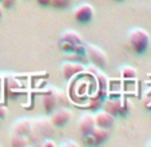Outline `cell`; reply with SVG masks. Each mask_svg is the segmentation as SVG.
<instances>
[{
	"mask_svg": "<svg viewBox=\"0 0 151 147\" xmlns=\"http://www.w3.org/2000/svg\"><path fill=\"white\" fill-rule=\"evenodd\" d=\"M11 144L15 147H26L29 144V139H28V136L12 134L11 135Z\"/></svg>",
	"mask_w": 151,
	"mask_h": 147,
	"instance_id": "16",
	"label": "cell"
},
{
	"mask_svg": "<svg viewBox=\"0 0 151 147\" xmlns=\"http://www.w3.org/2000/svg\"><path fill=\"white\" fill-rule=\"evenodd\" d=\"M83 138H84V142L87 144H102L110 138V130L102 127H95V130L90 135L83 136Z\"/></svg>",
	"mask_w": 151,
	"mask_h": 147,
	"instance_id": "11",
	"label": "cell"
},
{
	"mask_svg": "<svg viewBox=\"0 0 151 147\" xmlns=\"http://www.w3.org/2000/svg\"><path fill=\"white\" fill-rule=\"evenodd\" d=\"M3 6H1V4H0V20H1V19H3Z\"/></svg>",
	"mask_w": 151,
	"mask_h": 147,
	"instance_id": "24",
	"label": "cell"
},
{
	"mask_svg": "<svg viewBox=\"0 0 151 147\" xmlns=\"http://www.w3.org/2000/svg\"><path fill=\"white\" fill-rule=\"evenodd\" d=\"M17 1H19V0H0V4L3 6V8L9 9V8H14L17 4Z\"/></svg>",
	"mask_w": 151,
	"mask_h": 147,
	"instance_id": "18",
	"label": "cell"
},
{
	"mask_svg": "<svg viewBox=\"0 0 151 147\" xmlns=\"http://www.w3.org/2000/svg\"><path fill=\"white\" fill-rule=\"evenodd\" d=\"M60 42L67 43L68 45L74 47L76 50V52L79 54L80 50H84V42H83L82 35L75 30H66L63 31L60 35Z\"/></svg>",
	"mask_w": 151,
	"mask_h": 147,
	"instance_id": "5",
	"label": "cell"
},
{
	"mask_svg": "<svg viewBox=\"0 0 151 147\" xmlns=\"http://www.w3.org/2000/svg\"><path fill=\"white\" fill-rule=\"evenodd\" d=\"M147 146H151V141H150V142H148V143H147Z\"/></svg>",
	"mask_w": 151,
	"mask_h": 147,
	"instance_id": "25",
	"label": "cell"
},
{
	"mask_svg": "<svg viewBox=\"0 0 151 147\" xmlns=\"http://www.w3.org/2000/svg\"><path fill=\"white\" fill-rule=\"evenodd\" d=\"M86 70V66L82 62H64L60 67V72H62L63 78L67 80H70L71 78L79 75L80 72Z\"/></svg>",
	"mask_w": 151,
	"mask_h": 147,
	"instance_id": "6",
	"label": "cell"
},
{
	"mask_svg": "<svg viewBox=\"0 0 151 147\" xmlns=\"http://www.w3.org/2000/svg\"><path fill=\"white\" fill-rule=\"evenodd\" d=\"M42 146L44 147H56V143H55L54 141H51L50 138H44L42 142Z\"/></svg>",
	"mask_w": 151,
	"mask_h": 147,
	"instance_id": "20",
	"label": "cell"
},
{
	"mask_svg": "<svg viewBox=\"0 0 151 147\" xmlns=\"http://www.w3.org/2000/svg\"><path fill=\"white\" fill-rule=\"evenodd\" d=\"M128 44L137 54H145L150 45V34L142 27H134L127 35Z\"/></svg>",
	"mask_w": 151,
	"mask_h": 147,
	"instance_id": "1",
	"label": "cell"
},
{
	"mask_svg": "<svg viewBox=\"0 0 151 147\" xmlns=\"http://www.w3.org/2000/svg\"><path fill=\"white\" fill-rule=\"evenodd\" d=\"M36 3L42 7H48L51 6V0H36Z\"/></svg>",
	"mask_w": 151,
	"mask_h": 147,
	"instance_id": "22",
	"label": "cell"
},
{
	"mask_svg": "<svg viewBox=\"0 0 151 147\" xmlns=\"http://www.w3.org/2000/svg\"><path fill=\"white\" fill-rule=\"evenodd\" d=\"M72 118V111L66 107H60L58 110L52 111L51 115V123L55 127H64V126L71 120Z\"/></svg>",
	"mask_w": 151,
	"mask_h": 147,
	"instance_id": "7",
	"label": "cell"
},
{
	"mask_svg": "<svg viewBox=\"0 0 151 147\" xmlns=\"http://www.w3.org/2000/svg\"><path fill=\"white\" fill-rule=\"evenodd\" d=\"M114 1H123V0H114Z\"/></svg>",
	"mask_w": 151,
	"mask_h": 147,
	"instance_id": "26",
	"label": "cell"
},
{
	"mask_svg": "<svg viewBox=\"0 0 151 147\" xmlns=\"http://www.w3.org/2000/svg\"><path fill=\"white\" fill-rule=\"evenodd\" d=\"M94 118H95V125H96V127H102V128L110 130L115 123V116L106 110L96 111V112L94 114Z\"/></svg>",
	"mask_w": 151,
	"mask_h": 147,
	"instance_id": "12",
	"label": "cell"
},
{
	"mask_svg": "<svg viewBox=\"0 0 151 147\" xmlns=\"http://www.w3.org/2000/svg\"><path fill=\"white\" fill-rule=\"evenodd\" d=\"M96 125H95V118H94V114H88L86 112L83 114L82 116L79 118L78 120V128H79L80 134L83 136H87L95 130Z\"/></svg>",
	"mask_w": 151,
	"mask_h": 147,
	"instance_id": "8",
	"label": "cell"
},
{
	"mask_svg": "<svg viewBox=\"0 0 151 147\" xmlns=\"http://www.w3.org/2000/svg\"><path fill=\"white\" fill-rule=\"evenodd\" d=\"M119 74L123 79H135L138 76V72L131 66H123L119 68Z\"/></svg>",
	"mask_w": 151,
	"mask_h": 147,
	"instance_id": "15",
	"label": "cell"
},
{
	"mask_svg": "<svg viewBox=\"0 0 151 147\" xmlns=\"http://www.w3.org/2000/svg\"><path fill=\"white\" fill-rule=\"evenodd\" d=\"M95 16V8L90 3H80L74 8V19L78 23L87 24Z\"/></svg>",
	"mask_w": 151,
	"mask_h": 147,
	"instance_id": "4",
	"label": "cell"
},
{
	"mask_svg": "<svg viewBox=\"0 0 151 147\" xmlns=\"http://www.w3.org/2000/svg\"><path fill=\"white\" fill-rule=\"evenodd\" d=\"M128 103L127 102H122L120 99H116V98H110V99H106L104 103H103V107H104L106 111H109L112 115H120V114H126Z\"/></svg>",
	"mask_w": 151,
	"mask_h": 147,
	"instance_id": "9",
	"label": "cell"
},
{
	"mask_svg": "<svg viewBox=\"0 0 151 147\" xmlns=\"http://www.w3.org/2000/svg\"><path fill=\"white\" fill-rule=\"evenodd\" d=\"M55 131V126L51 123V120L44 118L36 119L32 122V133L37 138H50Z\"/></svg>",
	"mask_w": 151,
	"mask_h": 147,
	"instance_id": "3",
	"label": "cell"
},
{
	"mask_svg": "<svg viewBox=\"0 0 151 147\" xmlns=\"http://www.w3.org/2000/svg\"><path fill=\"white\" fill-rule=\"evenodd\" d=\"M72 3H74V0H51V6L58 9L68 8Z\"/></svg>",
	"mask_w": 151,
	"mask_h": 147,
	"instance_id": "17",
	"label": "cell"
},
{
	"mask_svg": "<svg viewBox=\"0 0 151 147\" xmlns=\"http://www.w3.org/2000/svg\"><path fill=\"white\" fill-rule=\"evenodd\" d=\"M7 107L6 106H0V119H4L7 116Z\"/></svg>",
	"mask_w": 151,
	"mask_h": 147,
	"instance_id": "21",
	"label": "cell"
},
{
	"mask_svg": "<svg viewBox=\"0 0 151 147\" xmlns=\"http://www.w3.org/2000/svg\"><path fill=\"white\" fill-rule=\"evenodd\" d=\"M60 94H46L43 98V107L48 114H51L52 111L56 108L58 103L60 102Z\"/></svg>",
	"mask_w": 151,
	"mask_h": 147,
	"instance_id": "14",
	"label": "cell"
},
{
	"mask_svg": "<svg viewBox=\"0 0 151 147\" xmlns=\"http://www.w3.org/2000/svg\"><path fill=\"white\" fill-rule=\"evenodd\" d=\"M60 146H63V147H67V146H72V147H79V143H76V142H72V141H70V142H63Z\"/></svg>",
	"mask_w": 151,
	"mask_h": 147,
	"instance_id": "23",
	"label": "cell"
},
{
	"mask_svg": "<svg viewBox=\"0 0 151 147\" xmlns=\"http://www.w3.org/2000/svg\"><path fill=\"white\" fill-rule=\"evenodd\" d=\"M103 104L102 99H100L99 96H96L95 99L91 100V104H90V110H94V111H98V108L100 107V106Z\"/></svg>",
	"mask_w": 151,
	"mask_h": 147,
	"instance_id": "19",
	"label": "cell"
},
{
	"mask_svg": "<svg viewBox=\"0 0 151 147\" xmlns=\"http://www.w3.org/2000/svg\"><path fill=\"white\" fill-rule=\"evenodd\" d=\"M0 122H1V119H0Z\"/></svg>",
	"mask_w": 151,
	"mask_h": 147,
	"instance_id": "27",
	"label": "cell"
},
{
	"mask_svg": "<svg viewBox=\"0 0 151 147\" xmlns=\"http://www.w3.org/2000/svg\"><path fill=\"white\" fill-rule=\"evenodd\" d=\"M86 70L90 71V72L94 75L95 78H96L98 83H99V91H100V95H106V92H107V90H109V78H107V75H106L104 72H103L102 68L96 67V66L91 64L88 66V67H86Z\"/></svg>",
	"mask_w": 151,
	"mask_h": 147,
	"instance_id": "10",
	"label": "cell"
},
{
	"mask_svg": "<svg viewBox=\"0 0 151 147\" xmlns=\"http://www.w3.org/2000/svg\"><path fill=\"white\" fill-rule=\"evenodd\" d=\"M32 133V122L29 119H19L14 123L12 127V134H17V135H24V136H29Z\"/></svg>",
	"mask_w": 151,
	"mask_h": 147,
	"instance_id": "13",
	"label": "cell"
},
{
	"mask_svg": "<svg viewBox=\"0 0 151 147\" xmlns=\"http://www.w3.org/2000/svg\"><path fill=\"white\" fill-rule=\"evenodd\" d=\"M84 52H86V58L88 59V62L91 64L96 66V67L102 68V70L107 66L109 58H107V54L100 47H98L95 44H86Z\"/></svg>",
	"mask_w": 151,
	"mask_h": 147,
	"instance_id": "2",
	"label": "cell"
}]
</instances>
